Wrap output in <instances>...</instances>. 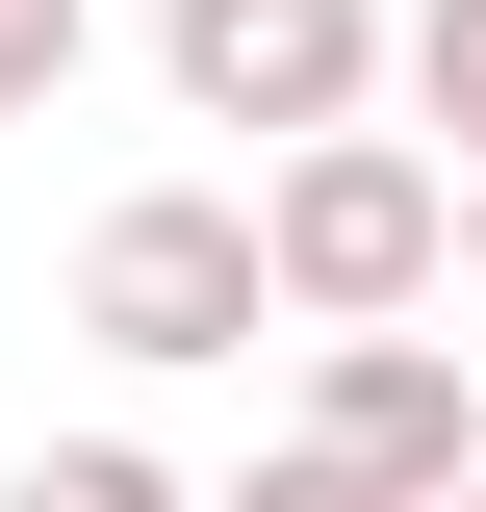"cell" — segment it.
<instances>
[{"instance_id": "8", "label": "cell", "mask_w": 486, "mask_h": 512, "mask_svg": "<svg viewBox=\"0 0 486 512\" xmlns=\"http://www.w3.org/2000/svg\"><path fill=\"white\" fill-rule=\"evenodd\" d=\"M231 512H359V487H307V461H256V487H231Z\"/></svg>"}, {"instance_id": "4", "label": "cell", "mask_w": 486, "mask_h": 512, "mask_svg": "<svg viewBox=\"0 0 486 512\" xmlns=\"http://www.w3.org/2000/svg\"><path fill=\"white\" fill-rule=\"evenodd\" d=\"M307 487H359V512H461V461H486V410H461V359L435 333H333L307 359Z\"/></svg>"}, {"instance_id": "5", "label": "cell", "mask_w": 486, "mask_h": 512, "mask_svg": "<svg viewBox=\"0 0 486 512\" xmlns=\"http://www.w3.org/2000/svg\"><path fill=\"white\" fill-rule=\"evenodd\" d=\"M384 77L461 128V180H486V0H410V26H384Z\"/></svg>"}, {"instance_id": "10", "label": "cell", "mask_w": 486, "mask_h": 512, "mask_svg": "<svg viewBox=\"0 0 486 512\" xmlns=\"http://www.w3.org/2000/svg\"><path fill=\"white\" fill-rule=\"evenodd\" d=\"M461 512H486V461H461Z\"/></svg>"}, {"instance_id": "7", "label": "cell", "mask_w": 486, "mask_h": 512, "mask_svg": "<svg viewBox=\"0 0 486 512\" xmlns=\"http://www.w3.org/2000/svg\"><path fill=\"white\" fill-rule=\"evenodd\" d=\"M52 77H77V0H0V128L52 103Z\"/></svg>"}, {"instance_id": "2", "label": "cell", "mask_w": 486, "mask_h": 512, "mask_svg": "<svg viewBox=\"0 0 486 512\" xmlns=\"http://www.w3.org/2000/svg\"><path fill=\"white\" fill-rule=\"evenodd\" d=\"M77 333H103V359H256V333H282V282H256V205H205V180L103 205V231H77Z\"/></svg>"}, {"instance_id": "3", "label": "cell", "mask_w": 486, "mask_h": 512, "mask_svg": "<svg viewBox=\"0 0 486 512\" xmlns=\"http://www.w3.org/2000/svg\"><path fill=\"white\" fill-rule=\"evenodd\" d=\"M154 52H180V103L205 128H359L384 103V0H154Z\"/></svg>"}, {"instance_id": "1", "label": "cell", "mask_w": 486, "mask_h": 512, "mask_svg": "<svg viewBox=\"0 0 486 512\" xmlns=\"http://www.w3.org/2000/svg\"><path fill=\"white\" fill-rule=\"evenodd\" d=\"M256 282H282V333H410L461 282V180H435L410 128H307L282 180H256Z\"/></svg>"}, {"instance_id": "9", "label": "cell", "mask_w": 486, "mask_h": 512, "mask_svg": "<svg viewBox=\"0 0 486 512\" xmlns=\"http://www.w3.org/2000/svg\"><path fill=\"white\" fill-rule=\"evenodd\" d=\"M461 282H486V180H461Z\"/></svg>"}, {"instance_id": "6", "label": "cell", "mask_w": 486, "mask_h": 512, "mask_svg": "<svg viewBox=\"0 0 486 512\" xmlns=\"http://www.w3.org/2000/svg\"><path fill=\"white\" fill-rule=\"evenodd\" d=\"M0 512H180V487H154V461H128V436H52V461H26V487H0Z\"/></svg>"}]
</instances>
